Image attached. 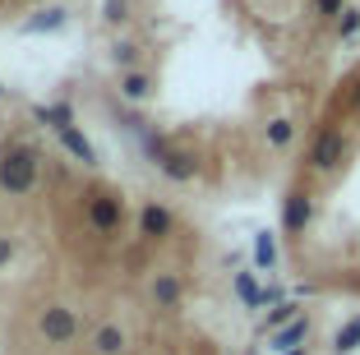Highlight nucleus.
Here are the masks:
<instances>
[{
  "instance_id": "obj_10",
  "label": "nucleus",
  "mask_w": 360,
  "mask_h": 355,
  "mask_svg": "<svg viewBox=\"0 0 360 355\" xmlns=\"http://www.w3.org/2000/svg\"><path fill=\"white\" fill-rule=\"evenodd\" d=\"M88 351H93V355H125L129 351L125 328H120V323H102L93 337H88Z\"/></svg>"
},
{
  "instance_id": "obj_5",
  "label": "nucleus",
  "mask_w": 360,
  "mask_h": 355,
  "mask_svg": "<svg viewBox=\"0 0 360 355\" xmlns=\"http://www.w3.org/2000/svg\"><path fill=\"white\" fill-rule=\"evenodd\" d=\"M309 221H314V194L309 189H286L282 194V231L286 235H305Z\"/></svg>"
},
{
  "instance_id": "obj_8",
  "label": "nucleus",
  "mask_w": 360,
  "mask_h": 355,
  "mask_svg": "<svg viewBox=\"0 0 360 355\" xmlns=\"http://www.w3.org/2000/svg\"><path fill=\"white\" fill-rule=\"evenodd\" d=\"M65 23H70V10L65 5H46V10H32L28 19L19 23L23 37H46V32H60Z\"/></svg>"
},
{
  "instance_id": "obj_14",
  "label": "nucleus",
  "mask_w": 360,
  "mask_h": 355,
  "mask_svg": "<svg viewBox=\"0 0 360 355\" xmlns=\"http://www.w3.org/2000/svg\"><path fill=\"white\" fill-rule=\"evenodd\" d=\"M56 138H60V148H65V153H70V157H75V162H84V167H97V148L88 143V134H84V129H79V125L60 129V134H56Z\"/></svg>"
},
{
  "instance_id": "obj_25",
  "label": "nucleus",
  "mask_w": 360,
  "mask_h": 355,
  "mask_svg": "<svg viewBox=\"0 0 360 355\" xmlns=\"http://www.w3.org/2000/svg\"><path fill=\"white\" fill-rule=\"evenodd\" d=\"M10 259H14V240H10V235H0V268H10Z\"/></svg>"
},
{
  "instance_id": "obj_7",
  "label": "nucleus",
  "mask_w": 360,
  "mask_h": 355,
  "mask_svg": "<svg viewBox=\"0 0 360 355\" xmlns=\"http://www.w3.org/2000/svg\"><path fill=\"white\" fill-rule=\"evenodd\" d=\"M171 231H176V217H171L167 203H143L139 208V235L143 240H167Z\"/></svg>"
},
{
  "instance_id": "obj_27",
  "label": "nucleus",
  "mask_w": 360,
  "mask_h": 355,
  "mask_svg": "<svg viewBox=\"0 0 360 355\" xmlns=\"http://www.w3.org/2000/svg\"><path fill=\"white\" fill-rule=\"evenodd\" d=\"M0 97H5V84H0Z\"/></svg>"
},
{
  "instance_id": "obj_26",
  "label": "nucleus",
  "mask_w": 360,
  "mask_h": 355,
  "mask_svg": "<svg viewBox=\"0 0 360 355\" xmlns=\"http://www.w3.org/2000/svg\"><path fill=\"white\" fill-rule=\"evenodd\" d=\"M286 355H309V346H300V351H286Z\"/></svg>"
},
{
  "instance_id": "obj_4",
  "label": "nucleus",
  "mask_w": 360,
  "mask_h": 355,
  "mask_svg": "<svg viewBox=\"0 0 360 355\" xmlns=\"http://www.w3.org/2000/svg\"><path fill=\"white\" fill-rule=\"evenodd\" d=\"M37 333L51 346H70L79 337V314L70 309V304H42V309H37Z\"/></svg>"
},
{
  "instance_id": "obj_1",
  "label": "nucleus",
  "mask_w": 360,
  "mask_h": 355,
  "mask_svg": "<svg viewBox=\"0 0 360 355\" xmlns=\"http://www.w3.org/2000/svg\"><path fill=\"white\" fill-rule=\"evenodd\" d=\"M37 176H42V153L32 143H10L0 153V189H5V194H14V199L32 194V189H37Z\"/></svg>"
},
{
  "instance_id": "obj_2",
  "label": "nucleus",
  "mask_w": 360,
  "mask_h": 355,
  "mask_svg": "<svg viewBox=\"0 0 360 355\" xmlns=\"http://www.w3.org/2000/svg\"><path fill=\"white\" fill-rule=\"evenodd\" d=\"M347 129L342 125H319L314 138H309V153H305V167L314 176H333V171L347 162Z\"/></svg>"
},
{
  "instance_id": "obj_16",
  "label": "nucleus",
  "mask_w": 360,
  "mask_h": 355,
  "mask_svg": "<svg viewBox=\"0 0 360 355\" xmlns=\"http://www.w3.org/2000/svg\"><path fill=\"white\" fill-rule=\"evenodd\" d=\"M250 254H255V272H277V235L273 231H255Z\"/></svg>"
},
{
  "instance_id": "obj_11",
  "label": "nucleus",
  "mask_w": 360,
  "mask_h": 355,
  "mask_svg": "<svg viewBox=\"0 0 360 355\" xmlns=\"http://www.w3.org/2000/svg\"><path fill=\"white\" fill-rule=\"evenodd\" d=\"M32 120L46 125L51 134H60V129L75 125V106H70V102H37V106H32Z\"/></svg>"
},
{
  "instance_id": "obj_17",
  "label": "nucleus",
  "mask_w": 360,
  "mask_h": 355,
  "mask_svg": "<svg viewBox=\"0 0 360 355\" xmlns=\"http://www.w3.org/2000/svg\"><path fill=\"white\" fill-rule=\"evenodd\" d=\"M264 138H268V148L286 153V148L296 143V120H291V115H273V120L264 125Z\"/></svg>"
},
{
  "instance_id": "obj_19",
  "label": "nucleus",
  "mask_w": 360,
  "mask_h": 355,
  "mask_svg": "<svg viewBox=\"0 0 360 355\" xmlns=\"http://www.w3.org/2000/svg\"><path fill=\"white\" fill-rule=\"evenodd\" d=\"M356 351H360V314L347 318L338 328V337H333V355H356Z\"/></svg>"
},
{
  "instance_id": "obj_23",
  "label": "nucleus",
  "mask_w": 360,
  "mask_h": 355,
  "mask_svg": "<svg viewBox=\"0 0 360 355\" xmlns=\"http://www.w3.org/2000/svg\"><path fill=\"white\" fill-rule=\"evenodd\" d=\"M309 10H314V19H323V23H338L342 14H347V0H309Z\"/></svg>"
},
{
  "instance_id": "obj_22",
  "label": "nucleus",
  "mask_w": 360,
  "mask_h": 355,
  "mask_svg": "<svg viewBox=\"0 0 360 355\" xmlns=\"http://www.w3.org/2000/svg\"><path fill=\"white\" fill-rule=\"evenodd\" d=\"M360 37V5H347V14L338 19V42H356Z\"/></svg>"
},
{
  "instance_id": "obj_12",
  "label": "nucleus",
  "mask_w": 360,
  "mask_h": 355,
  "mask_svg": "<svg viewBox=\"0 0 360 355\" xmlns=\"http://www.w3.org/2000/svg\"><path fill=\"white\" fill-rule=\"evenodd\" d=\"M180 300H185V282L176 272H158L153 277V304L158 309H180Z\"/></svg>"
},
{
  "instance_id": "obj_6",
  "label": "nucleus",
  "mask_w": 360,
  "mask_h": 355,
  "mask_svg": "<svg viewBox=\"0 0 360 355\" xmlns=\"http://www.w3.org/2000/svg\"><path fill=\"white\" fill-rule=\"evenodd\" d=\"M120 217H125V203H120L116 194L97 189L93 199H88V226H93L97 235H111V231H120Z\"/></svg>"
},
{
  "instance_id": "obj_15",
  "label": "nucleus",
  "mask_w": 360,
  "mask_h": 355,
  "mask_svg": "<svg viewBox=\"0 0 360 355\" xmlns=\"http://www.w3.org/2000/svg\"><path fill=\"white\" fill-rule=\"evenodd\" d=\"M153 93H158V84H153V74H148V70H129V74H120V97H125V102H148Z\"/></svg>"
},
{
  "instance_id": "obj_24",
  "label": "nucleus",
  "mask_w": 360,
  "mask_h": 355,
  "mask_svg": "<svg viewBox=\"0 0 360 355\" xmlns=\"http://www.w3.org/2000/svg\"><path fill=\"white\" fill-rule=\"evenodd\" d=\"M347 106H351V111L360 115V74H356V79H351V88H347Z\"/></svg>"
},
{
  "instance_id": "obj_3",
  "label": "nucleus",
  "mask_w": 360,
  "mask_h": 355,
  "mask_svg": "<svg viewBox=\"0 0 360 355\" xmlns=\"http://www.w3.org/2000/svg\"><path fill=\"white\" fill-rule=\"evenodd\" d=\"M143 148H148L153 167H158L162 176L171 180V185H190V180L199 176V157H194V153H185V148H171L167 138H158V134H148V138H143Z\"/></svg>"
},
{
  "instance_id": "obj_9",
  "label": "nucleus",
  "mask_w": 360,
  "mask_h": 355,
  "mask_svg": "<svg viewBox=\"0 0 360 355\" xmlns=\"http://www.w3.org/2000/svg\"><path fill=\"white\" fill-rule=\"evenodd\" d=\"M309 333H314V323H309V314H300L296 323H286L282 333H273V337H268V351H277V355L300 351V346L309 342Z\"/></svg>"
},
{
  "instance_id": "obj_21",
  "label": "nucleus",
  "mask_w": 360,
  "mask_h": 355,
  "mask_svg": "<svg viewBox=\"0 0 360 355\" xmlns=\"http://www.w3.org/2000/svg\"><path fill=\"white\" fill-rule=\"evenodd\" d=\"M129 10H134L129 0H102V23H106V28H120V23H129V19H134Z\"/></svg>"
},
{
  "instance_id": "obj_18",
  "label": "nucleus",
  "mask_w": 360,
  "mask_h": 355,
  "mask_svg": "<svg viewBox=\"0 0 360 355\" xmlns=\"http://www.w3.org/2000/svg\"><path fill=\"white\" fill-rule=\"evenodd\" d=\"M300 314H305V309H300L296 300H282V304H273V309L264 314V333H268V337H273V333H282L286 323H296Z\"/></svg>"
},
{
  "instance_id": "obj_13",
  "label": "nucleus",
  "mask_w": 360,
  "mask_h": 355,
  "mask_svg": "<svg viewBox=\"0 0 360 355\" xmlns=\"http://www.w3.org/2000/svg\"><path fill=\"white\" fill-rule=\"evenodd\" d=\"M231 291H236V300H240L245 309H268V304H264V286H259V272L255 268L236 272V277H231Z\"/></svg>"
},
{
  "instance_id": "obj_20",
  "label": "nucleus",
  "mask_w": 360,
  "mask_h": 355,
  "mask_svg": "<svg viewBox=\"0 0 360 355\" xmlns=\"http://www.w3.org/2000/svg\"><path fill=\"white\" fill-rule=\"evenodd\" d=\"M111 65H116L120 74L139 70V42H129V37H116V42H111Z\"/></svg>"
}]
</instances>
